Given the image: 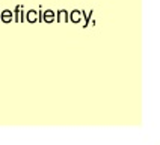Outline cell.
Masks as SVG:
<instances>
[{
    "instance_id": "cell-6",
    "label": "cell",
    "mask_w": 160,
    "mask_h": 145,
    "mask_svg": "<svg viewBox=\"0 0 160 145\" xmlns=\"http://www.w3.org/2000/svg\"><path fill=\"white\" fill-rule=\"evenodd\" d=\"M92 14H94V11H92V9H91L89 12H86V11H82V18H85V21H83V27H88L89 26Z\"/></svg>"
},
{
    "instance_id": "cell-7",
    "label": "cell",
    "mask_w": 160,
    "mask_h": 145,
    "mask_svg": "<svg viewBox=\"0 0 160 145\" xmlns=\"http://www.w3.org/2000/svg\"><path fill=\"white\" fill-rule=\"evenodd\" d=\"M42 11H44L42 6H39V8H38V21H39V23L42 21Z\"/></svg>"
},
{
    "instance_id": "cell-3",
    "label": "cell",
    "mask_w": 160,
    "mask_h": 145,
    "mask_svg": "<svg viewBox=\"0 0 160 145\" xmlns=\"http://www.w3.org/2000/svg\"><path fill=\"white\" fill-rule=\"evenodd\" d=\"M24 21H29V23L38 21V11L36 9H29L27 12H24Z\"/></svg>"
},
{
    "instance_id": "cell-1",
    "label": "cell",
    "mask_w": 160,
    "mask_h": 145,
    "mask_svg": "<svg viewBox=\"0 0 160 145\" xmlns=\"http://www.w3.org/2000/svg\"><path fill=\"white\" fill-rule=\"evenodd\" d=\"M70 20V12L67 9H58L56 11V21L59 23H67Z\"/></svg>"
},
{
    "instance_id": "cell-4",
    "label": "cell",
    "mask_w": 160,
    "mask_h": 145,
    "mask_svg": "<svg viewBox=\"0 0 160 145\" xmlns=\"http://www.w3.org/2000/svg\"><path fill=\"white\" fill-rule=\"evenodd\" d=\"M0 21L2 23H11L12 21V11L11 9H3L0 12Z\"/></svg>"
},
{
    "instance_id": "cell-2",
    "label": "cell",
    "mask_w": 160,
    "mask_h": 145,
    "mask_svg": "<svg viewBox=\"0 0 160 145\" xmlns=\"http://www.w3.org/2000/svg\"><path fill=\"white\" fill-rule=\"evenodd\" d=\"M42 21L44 23H53L56 21V12L53 9H45L42 11Z\"/></svg>"
},
{
    "instance_id": "cell-5",
    "label": "cell",
    "mask_w": 160,
    "mask_h": 145,
    "mask_svg": "<svg viewBox=\"0 0 160 145\" xmlns=\"http://www.w3.org/2000/svg\"><path fill=\"white\" fill-rule=\"evenodd\" d=\"M70 20H71L72 23H80L82 21V11L80 9H72L71 12H70Z\"/></svg>"
}]
</instances>
